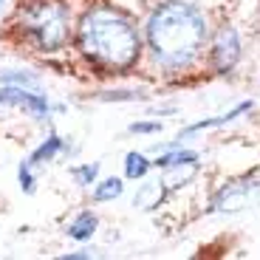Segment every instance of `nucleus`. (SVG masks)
I'll return each instance as SVG.
<instances>
[{
    "instance_id": "1",
    "label": "nucleus",
    "mask_w": 260,
    "mask_h": 260,
    "mask_svg": "<svg viewBox=\"0 0 260 260\" xmlns=\"http://www.w3.org/2000/svg\"><path fill=\"white\" fill-rule=\"evenodd\" d=\"M150 57L167 74L187 71L201 57L209 37L207 14L187 0H167L153 9L144 26Z\"/></svg>"
},
{
    "instance_id": "2",
    "label": "nucleus",
    "mask_w": 260,
    "mask_h": 260,
    "mask_svg": "<svg viewBox=\"0 0 260 260\" xmlns=\"http://www.w3.org/2000/svg\"><path fill=\"white\" fill-rule=\"evenodd\" d=\"M77 46L91 62L102 65L105 71H127L139 59L142 40L130 14L113 6H96L85 12L79 20Z\"/></svg>"
},
{
    "instance_id": "3",
    "label": "nucleus",
    "mask_w": 260,
    "mask_h": 260,
    "mask_svg": "<svg viewBox=\"0 0 260 260\" xmlns=\"http://www.w3.org/2000/svg\"><path fill=\"white\" fill-rule=\"evenodd\" d=\"M20 28L37 51H59L71 34V12L62 0H31L23 9Z\"/></svg>"
},
{
    "instance_id": "4",
    "label": "nucleus",
    "mask_w": 260,
    "mask_h": 260,
    "mask_svg": "<svg viewBox=\"0 0 260 260\" xmlns=\"http://www.w3.org/2000/svg\"><path fill=\"white\" fill-rule=\"evenodd\" d=\"M0 108H20L37 122L51 116V102L37 88H20V85H0Z\"/></svg>"
},
{
    "instance_id": "5",
    "label": "nucleus",
    "mask_w": 260,
    "mask_h": 260,
    "mask_svg": "<svg viewBox=\"0 0 260 260\" xmlns=\"http://www.w3.org/2000/svg\"><path fill=\"white\" fill-rule=\"evenodd\" d=\"M243 57V43L241 34L235 26H221L212 37V46H209V59H212V68L218 74H229L235 65L241 62Z\"/></svg>"
},
{
    "instance_id": "6",
    "label": "nucleus",
    "mask_w": 260,
    "mask_h": 260,
    "mask_svg": "<svg viewBox=\"0 0 260 260\" xmlns=\"http://www.w3.org/2000/svg\"><path fill=\"white\" fill-rule=\"evenodd\" d=\"M252 111V102H241V105H235L232 111L221 113V116H215V119H201V122H192L187 124V127L178 133V139H189L192 133H201V130H212V127H223V124H232L235 119L241 116V113H249Z\"/></svg>"
},
{
    "instance_id": "7",
    "label": "nucleus",
    "mask_w": 260,
    "mask_h": 260,
    "mask_svg": "<svg viewBox=\"0 0 260 260\" xmlns=\"http://www.w3.org/2000/svg\"><path fill=\"white\" fill-rule=\"evenodd\" d=\"M96 226H99V218L91 212V209H82V212H77L68 221V226H65V232H68V238L77 243H85L91 241L93 235H96Z\"/></svg>"
},
{
    "instance_id": "8",
    "label": "nucleus",
    "mask_w": 260,
    "mask_h": 260,
    "mask_svg": "<svg viewBox=\"0 0 260 260\" xmlns=\"http://www.w3.org/2000/svg\"><path fill=\"white\" fill-rule=\"evenodd\" d=\"M246 195H249V187H223L221 192L212 198V212H235V209H241L246 204Z\"/></svg>"
},
{
    "instance_id": "9",
    "label": "nucleus",
    "mask_w": 260,
    "mask_h": 260,
    "mask_svg": "<svg viewBox=\"0 0 260 260\" xmlns=\"http://www.w3.org/2000/svg\"><path fill=\"white\" fill-rule=\"evenodd\" d=\"M65 150V142H62V136H57V133H48L43 142L37 144V147L31 150V156H28V161H31V167H43V164H48V161H54V158L59 156Z\"/></svg>"
},
{
    "instance_id": "10",
    "label": "nucleus",
    "mask_w": 260,
    "mask_h": 260,
    "mask_svg": "<svg viewBox=\"0 0 260 260\" xmlns=\"http://www.w3.org/2000/svg\"><path fill=\"white\" fill-rule=\"evenodd\" d=\"M164 195H167V187H164L161 178L158 181H144L136 189V195H133V207L136 209H156L164 201Z\"/></svg>"
},
{
    "instance_id": "11",
    "label": "nucleus",
    "mask_w": 260,
    "mask_h": 260,
    "mask_svg": "<svg viewBox=\"0 0 260 260\" xmlns=\"http://www.w3.org/2000/svg\"><path fill=\"white\" fill-rule=\"evenodd\" d=\"M122 192H124V181H122V178H102V181L93 184V201H96V204L116 201V198H122Z\"/></svg>"
},
{
    "instance_id": "12",
    "label": "nucleus",
    "mask_w": 260,
    "mask_h": 260,
    "mask_svg": "<svg viewBox=\"0 0 260 260\" xmlns=\"http://www.w3.org/2000/svg\"><path fill=\"white\" fill-rule=\"evenodd\" d=\"M150 170H153V161H150L144 153H136V150H133V153L124 156V176H127L130 181H142Z\"/></svg>"
},
{
    "instance_id": "13",
    "label": "nucleus",
    "mask_w": 260,
    "mask_h": 260,
    "mask_svg": "<svg viewBox=\"0 0 260 260\" xmlns=\"http://www.w3.org/2000/svg\"><path fill=\"white\" fill-rule=\"evenodd\" d=\"M0 85H20V88H37L40 79H37V74H31V71H20V68H12V71L0 74Z\"/></svg>"
},
{
    "instance_id": "14",
    "label": "nucleus",
    "mask_w": 260,
    "mask_h": 260,
    "mask_svg": "<svg viewBox=\"0 0 260 260\" xmlns=\"http://www.w3.org/2000/svg\"><path fill=\"white\" fill-rule=\"evenodd\" d=\"M71 176L79 187H91L96 184V176H99V161H85V164H77L71 167Z\"/></svg>"
},
{
    "instance_id": "15",
    "label": "nucleus",
    "mask_w": 260,
    "mask_h": 260,
    "mask_svg": "<svg viewBox=\"0 0 260 260\" xmlns=\"http://www.w3.org/2000/svg\"><path fill=\"white\" fill-rule=\"evenodd\" d=\"M17 181H20V189L26 195H34V189H37V167H31V161L28 158H23L17 167Z\"/></svg>"
},
{
    "instance_id": "16",
    "label": "nucleus",
    "mask_w": 260,
    "mask_h": 260,
    "mask_svg": "<svg viewBox=\"0 0 260 260\" xmlns=\"http://www.w3.org/2000/svg\"><path fill=\"white\" fill-rule=\"evenodd\" d=\"M158 130H161V122H133L130 124V133H142V136L158 133Z\"/></svg>"
},
{
    "instance_id": "17",
    "label": "nucleus",
    "mask_w": 260,
    "mask_h": 260,
    "mask_svg": "<svg viewBox=\"0 0 260 260\" xmlns=\"http://www.w3.org/2000/svg\"><path fill=\"white\" fill-rule=\"evenodd\" d=\"M102 99H108V102H136V99H142V93H133V91H116V93H105Z\"/></svg>"
},
{
    "instance_id": "18",
    "label": "nucleus",
    "mask_w": 260,
    "mask_h": 260,
    "mask_svg": "<svg viewBox=\"0 0 260 260\" xmlns=\"http://www.w3.org/2000/svg\"><path fill=\"white\" fill-rule=\"evenodd\" d=\"M88 257H93V252H88V249H82V252H68V254H62V260H88Z\"/></svg>"
},
{
    "instance_id": "19",
    "label": "nucleus",
    "mask_w": 260,
    "mask_h": 260,
    "mask_svg": "<svg viewBox=\"0 0 260 260\" xmlns=\"http://www.w3.org/2000/svg\"><path fill=\"white\" fill-rule=\"evenodd\" d=\"M3 6H6V0H0V12H3Z\"/></svg>"
}]
</instances>
